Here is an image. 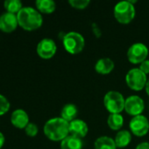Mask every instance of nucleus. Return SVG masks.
Instances as JSON below:
<instances>
[{"label": "nucleus", "mask_w": 149, "mask_h": 149, "mask_svg": "<svg viewBox=\"0 0 149 149\" xmlns=\"http://www.w3.org/2000/svg\"><path fill=\"white\" fill-rule=\"evenodd\" d=\"M44 134L52 141H61L69 135V123L61 117L48 120L43 127Z\"/></svg>", "instance_id": "1"}, {"label": "nucleus", "mask_w": 149, "mask_h": 149, "mask_svg": "<svg viewBox=\"0 0 149 149\" xmlns=\"http://www.w3.org/2000/svg\"><path fill=\"white\" fill-rule=\"evenodd\" d=\"M18 25L25 31H32L41 27L43 17L40 12L31 6L23 7L17 14Z\"/></svg>", "instance_id": "2"}, {"label": "nucleus", "mask_w": 149, "mask_h": 149, "mask_svg": "<svg viewBox=\"0 0 149 149\" xmlns=\"http://www.w3.org/2000/svg\"><path fill=\"white\" fill-rule=\"evenodd\" d=\"M113 13L119 23L127 24L135 17L136 10L134 5L131 3L130 1H121L115 5Z\"/></svg>", "instance_id": "3"}, {"label": "nucleus", "mask_w": 149, "mask_h": 149, "mask_svg": "<svg viewBox=\"0 0 149 149\" xmlns=\"http://www.w3.org/2000/svg\"><path fill=\"white\" fill-rule=\"evenodd\" d=\"M62 44L65 50L70 54L80 53L85 46V39L83 36L76 31H70L64 35Z\"/></svg>", "instance_id": "4"}, {"label": "nucleus", "mask_w": 149, "mask_h": 149, "mask_svg": "<svg viewBox=\"0 0 149 149\" xmlns=\"http://www.w3.org/2000/svg\"><path fill=\"white\" fill-rule=\"evenodd\" d=\"M126 99L123 94L117 91H110L104 97V105L106 110L112 113H121L125 110Z\"/></svg>", "instance_id": "5"}, {"label": "nucleus", "mask_w": 149, "mask_h": 149, "mask_svg": "<svg viewBox=\"0 0 149 149\" xmlns=\"http://www.w3.org/2000/svg\"><path fill=\"white\" fill-rule=\"evenodd\" d=\"M148 80L147 75L139 68L131 69L126 75V85L133 91H141L145 88Z\"/></svg>", "instance_id": "6"}, {"label": "nucleus", "mask_w": 149, "mask_h": 149, "mask_svg": "<svg viewBox=\"0 0 149 149\" xmlns=\"http://www.w3.org/2000/svg\"><path fill=\"white\" fill-rule=\"evenodd\" d=\"M148 48L142 43H135L132 45L127 51V58L132 64H141L148 56Z\"/></svg>", "instance_id": "7"}, {"label": "nucleus", "mask_w": 149, "mask_h": 149, "mask_svg": "<svg viewBox=\"0 0 149 149\" xmlns=\"http://www.w3.org/2000/svg\"><path fill=\"white\" fill-rule=\"evenodd\" d=\"M131 133L138 137L145 136L149 131V121L146 116L138 115L132 118L129 123Z\"/></svg>", "instance_id": "8"}, {"label": "nucleus", "mask_w": 149, "mask_h": 149, "mask_svg": "<svg viewBox=\"0 0 149 149\" xmlns=\"http://www.w3.org/2000/svg\"><path fill=\"white\" fill-rule=\"evenodd\" d=\"M37 54L43 59H49L52 58L56 52L57 46L55 42L51 38H43L41 39L36 47Z\"/></svg>", "instance_id": "9"}, {"label": "nucleus", "mask_w": 149, "mask_h": 149, "mask_svg": "<svg viewBox=\"0 0 149 149\" xmlns=\"http://www.w3.org/2000/svg\"><path fill=\"white\" fill-rule=\"evenodd\" d=\"M144 109H145V103L144 100L140 96L131 95L127 99H126L125 111L128 114L133 117L141 115Z\"/></svg>", "instance_id": "10"}, {"label": "nucleus", "mask_w": 149, "mask_h": 149, "mask_svg": "<svg viewBox=\"0 0 149 149\" xmlns=\"http://www.w3.org/2000/svg\"><path fill=\"white\" fill-rule=\"evenodd\" d=\"M18 25L17 14L3 12L0 15V30L3 32L10 33L14 31Z\"/></svg>", "instance_id": "11"}, {"label": "nucleus", "mask_w": 149, "mask_h": 149, "mask_svg": "<svg viewBox=\"0 0 149 149\" xmlns=\"http://www.w3.org/2000/svg\"><path fill=\"white\" fill-rule=\"evenodd\" d=\"M89 132L88 125L85 121L80 119H76L69 123V135L83 139Z\"/></svg>", "instance_id": "12"}, {"label": "nucleus", "mask_w": 149, "mask_h": 149, "mask_svg": "<svg viewBox=\"0 0 149 149\" xmlns=\"http://www.w3.org/2000/svg\"><path fill=\"white\" fill-rule=\"evenodd\" d=\"M11 124L18 129H25L29 122V116L23 109H16L11 115Z\"/></svg>", "instance_id": "13"}, {"label": "nucleus", "mask_w": 149, "mask_h": 149, "mask_svg": "<svg viewBox=\"0 0 149 149\" xmlns=\"http://www.w3.org/2000/svg\"><path fill=\"white\" fill-rule=\"evenodd\" d=\"M115 67V64L113 60L109 58H102L98 59L95 65V70L99 74H109L113 71Z\"/></svg>", "instance_id": "14"}, {"label": "nucleus", "mask_w": 149, "mask_h": 149, "mask_svg": "<svg viewBox=\"0 0 149 149\" xmlns=\"http://www.w3.org/2000/svg\"><path fill=\"white\" fill-rule=\"evenodd\" d=\"M78 114V109L74 104H66L61 111V118L70 123L76 119Z\"/></svg>", "instance_id": "15"}, {"label": "nucleus", "mask_w": 149, "mask_h": 149, "mask_svg": "<svg viewBox=\"0 0 149 149\" xmlns=\"http://www.w3.org/2000/svg\"><path fill=\"white\" fill-rule=\"evenodd\" d=\"M115 143L117 148H124L127 147L132 141V134L127 130H120L115 136Z\"/></svg>", "instance_id": "16"}, {"label": "nucleus", "mask_w": 149, "mask_h": 149, "mask_svg": "<svg viewBox=\"0 0 149 149\" xmlns=\"http://www.w3.org/2000/svg\"><path fill=\"white\" fill-rule=\"evenodd\" d=\"M83 141L79 138L68 135L61 141V149H82Z\"/></svg>", "instance_id": "17"}, {"label": "nucleus", "mask_w": 149, "mask_h": 149, "mask_svg": "<svg viewBox=\"0 0 149 149\" xmlns=\"http://www.w3.org/2000/svg\"><path fill=\"white\" fill-rule=\"evenodd\" d=\"M36 9L40 13L51 14L56 9V4L53 0H37L35 2Z\"/></svg>", "instance_id": "18"}, {"label": "nucleus", "mask_w": 149, "mask_h": 149, "mask_svg": "<svg viewBox=\"0 0 149 149\" xmlns=\"http://www.w3.org/2000/svg\"><path fill=\"white\" fill-rule=\"evenodd\" d=\"M95 149H117L115 141L109 136H101L95 141Z\"/></svg>", "instance_id": "19"}, {"label": "nucleus", "mask_w": 149, "mask_h": 149, "mask_svg": "<svg viewBox=\"0 0 149 149\" xmlns=\"http://www.w3.org/2000/svg\"><path fill=\"white\" fill-rule=\"evenodd\" d=\"M107 124L112 130H120L124 125V118L120 113H112L107 119Z\"/></svg>", "instance_id": "20"}, {"label": "nucleus", "mask_w": 149, "mask_h": 149, "mask_svg": "<svg viewBox=\"0 0 149 149\" xmlns=\"http://www.w3.org/2000/svg\"><path fill=\"white\" fill-rule=\"evenodd\" d=\"M4 7L7 12L18 14L23 8V3L20 0H6L4 2Z\"/></svg>", "instance_id": "21"}, {"label": "nucleus", "mask_w": 149, "mask_h": 149, "mask_svg": "<svg viewBox=\"0 0 149 149\" xmlns=\"http://www.w3.org/2000/svg\"><path fill=\"white\" fill-rule=\"evenodd\" d=\"M68 3L75 9L77 10H83L88 7L90 3V0H69Z\"/></svg>", "instance_id": "22"}, {"label": "nucleus", "mask_w": 149, "mask_h": 149, "mask_svg": "<svg viewBox=\"0 0 149 149\" xmlns=\"http://www.w3.org/2000/svg\"><path fill=\"white\" fill-rule=\"evenodd\" d=\"M11 105L7 98L2 94H0V116L5 114L10 110Z\"/></svg>", "instance_id": "23"}, {"label": "nucleus", "mask_w": 149, "mask_h": 149, "mask_svg": "<svg viewBox=\"0 0 149 149\" xmlns=\"http://www.w3.org/2000/svg\"><path fill=\"white\" fill-rule=\"evenodd\" d=\"M25 132L26 135H28L29 137H34L38 134V132H39L38 126L35 123L30 122L25 128Z\"/></svg>", "instance_id": "24"}, {"label": "nucleus", "mask_w": 149, "mask_h": 149, "mask_svg": "<svg viewBox=\"0 0 149 149\" xmlns=\"http://www.w3.org/2000/svg\"><path fill=\"white\" fill-rule=\"evenodd\" d=\"M139 69L144 72L146 75H148L149 73V59H146L145 61H143L141 64H140V67Z\"/></svg>", "instance_id": "25"}, {"label": "nucleus", "mask_w": 149, "mask_h": 149, "mask_svg": "<svg viewBox=\"0 0 149 149\" xmlns=\"http://www.w3.org/2000/svg\"><path fill=\"white\" fill-rule=\"evenodd\" d=\"M91 27H92V31H93V33L95 34V36H96L97 38L101 37V35H102V31H101L100 28H99L96 24H93Z\"/></svg>", "instance_id": "26"}, {"label": "nucleus", "mask_w": 149, "mask_h": 149, "mask_svg": "<svg viewBox=\"0 0 149 149\" xmlns=\"http://www.w3.org/2000/svg\"><path fill=\"white\" fill-rule=\"evenodd\" d=\"M135 149H149V143L148 142H141L137 145Z\"/></svg>", "instance_id": "27"}, {"label": "nucleus", "mask_w": 149, "mask_h": 149, "mask_svg": "<svg viewBox=\"0 0 149 149\" xmlns=\"http://www.w3.org/2000/svg\"><path fill=\"white\" fill-rule=\"evenodd\" d=\"M4 142H5V137L3 134V133L0 132V149L2 148L3 146L4 145Z\"/></svg>", "instance_id": "28"}, {"label": "nucleus", "mask_w": 149, "mask_h": 149, "mask_svg": "<svg viewBox=\"0 0 149 149\" xmlns=\"http://www.w3.org/2000/svg\"><path fill=\"white\" fill-rule=\"evenodd\" d=\"M145 89H146V93H147V94L149 96V79L148 80V82H147V85H146Z\"/></svg>", "instance_id": "29"}]
</instances>
